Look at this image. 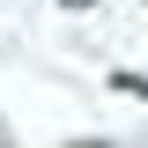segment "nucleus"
Segmentation results:
<instances>
[{
    "label": "nucleus",
    "instance_id": "2",
    "mask_svg": "<svg viewBox=\"0 0 148 148\" xmlns=\"http://www.w3.org/2000/svg\"><path fill=\"white\" fill-rule=\"evenodd\" d=\"M0 148H15V141H8V133H0Z\"/></svg>",
    "mask_w": 148,
    "mask_h": 148
},
{
    "label": "nucleus",
    "instance_id": "1",
    "mask_svg": "<svg viewBox=\"0 0 148 148\" xmlns=\"http://www.w3.org/2000/svg\"><path fill=\"white\" fill-rule=\"evenodd\" d=\"M74 148H104V141H74Z\"/></svg>",
    "mask_w": 148,
    "mask_h": 148
}]
</instances>
